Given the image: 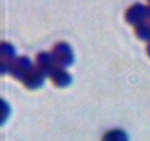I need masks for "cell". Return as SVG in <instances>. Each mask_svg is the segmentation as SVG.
<instances>
[{"mask_svg":"<svg viewBox=\"0 0 150 141\" xmlns=\"http://www.w3.org/2000/svg\"><path fill=\"white\" fill-rule=\"evenodd\" d=\"M148 2H150V0H148Z\"/></svg>","mask_w":150,"mask_h":141,"instance_id":"cell-13","label":"cell"},{"mask_svg":"<svg viewBox=\"0 0 150 141\" xmlns=\"http://www.w3.org/2000/svg\"><path fill=\"white\" fill-rule=\"evenodd\" d=\"M148 20H150V6H148Z\"/></svg>","mask_w":150,"mask_h":141,"instance_id":"cell-12","label":"cell"},{"mask_svg":"<svg viewBox=\"0 0 150 141\" xmlns=\"http://www.w3.org/2000/svg\"><path fill=\"white\" fill-rule=\"evenodd\" d=\"M51 80L56 87H67V85L72 83V76L65 69H56V72L51 76Z\"/></svg>","mask_w":150,"mask_h":141,"instance_id":"cell-6","label":"cell"},{"mask_svg":"<svg viewBox=\"0 0 150 141\" xmlns=\"http://www.w3.org/2000/svg\"><path fill=\"white\" fill-rule=\"evenodd\" d=\"M36 67V65H33V62H31L27 56H18L13 63H11V71H9V74L13 76V78H16V80H22L24 81V78Z\"/></svg>","mask_w":150,"mask_h":141,"instance_id":"cell-3","label":"cell"},{"mask_svg":"<svg viewBox=\"0 0 150 141\" xmlns=\"http://www.w3.org/2000/svg\"><path fill=\"white\" fill-rule=\"evenodd\" d=\"M0 58H2V62H6V63H13L18 58L16 52H15V47L9 42H2V45H0Z\"/></svg>","mask_w":150,"mask_h":141,"instance_id":"cell-7","label":"cell"},{"mask_svg":"<svg viewBox=\"0 0 150 141\" xmlns=\"http://www.w3.org/2000/svg\"><path fill=\"white\" fill-rule=\"evenodd\" d=\"M103 141H128V136L123 130L116 128V130H109V132L103 136Z\"/></svg>","mask_w":150,"mask_h":141,"instance_id":"cell-8","label":"cell"},{"mask_svg":"<svg viewBox=\"0 0 150 141\" xmlns=\"http://www.w3.org/2000/svg\"><path fill=\"white\" fill-rule=\"evenodd\" d=\"M125 20L132 26H139L143 22L148 20V6H143V4H134L130 6L127 11H125Z\"/></svg>","mask_w":150,"mask_h":141,"instance_id":"cell-2","label":"cell"},{"mask_svg":"<svg viewBox=\"0 0 150 141\" xmlns=\"http://www.w3.org/2000/svg\"><path fill=\"white\" fill-rule=\"evenodd\" d=\"M136 36L139 40H150V20L143 22L136 27Z\"/></svg>","mask_w":150,"mask_h":141,"instance_id":"cell-9","label":"cell"},{"mask_svg":"<svg viewBox=\"0 0 150 141\" xmlns=\"http://www.w3.org/2000/svg\"><path fill=\"white\" fill-rule=\"evenodd\" d=\"M52 56L56 60L58 69H67L74 62V52H72L71 45L65 43V42H58L56 45L52 47Z\"/></svg>","mask_w":150,"mask_h":141,"instance_id":"cell-1","label":"cell"},{"mask_svg":"<svg viewBox=\"0 0 150 141\" xmlns=\"http://www.w3.org/2000/svg\"><path fill=\"white\" fill-rule=\"evenodd\" d=\"M36 69L44 74V76H52L56 72L58 65H56V60L52 56V52H40L36 56Z\"/></svg>","mask_w":150,"mask_h":141,"instance_id":"cell-4","label":"cell"},{"mask_svg":"<svg viewBox=\"0 0 150 141\" xmlns=\"http://www.w3.org/2000/svg\"><path fill=\"white\" fill-rule=\"evenodd\" d=\"M44 81H45V76L44 74H42L36 67L33 69V71H31L27 76H25V78H24V85L27 87V89H40V87L42 85H44Z\"/></svg>","mask_w":150,"mask_h":141,"instance_id":"cell-5","label":"cell"},{"mask_svg":"<svg viewBox=\"0 0 150 141\" xmlns=\"http://www.w3.org/2000/svg\"><path fill=\"white\" fill-rule=\"evenodd\" d=\"M146 52H148V56H150V43H148V47H146Z\"/></svg>","mask_w":150,"mask_h":141,"instance_id":"cell-11","label":"cell"},{"mask_svg":"<svg viewBox=\"0 0 150 141\" xmlns=\"http://www.w3.org/2000/svg\"><path fill=\"white\" fill-rule=\"evenodd\" d=\"M0 105H2V112H4V116H2V123H6V118H7V112H9V107H7V101H2Z\"/></svg>","mask_w":150,"mask_h":141,"instance_id":"cell-10","label":"cell"}]
</instances>
